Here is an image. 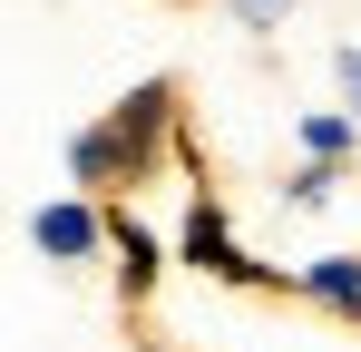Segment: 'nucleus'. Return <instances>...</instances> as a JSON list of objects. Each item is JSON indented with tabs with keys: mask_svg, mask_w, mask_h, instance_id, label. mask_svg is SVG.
Here are the masks:
<instances>
[{
	"mask_svg": "<svg viewBox=\"0 0 361 352\" xmlns=\"http://www.w3.org/2000/svg\"><path fill=\"white\" fill-rule=\"evenodd\" d=\"M185 88L176 78H137L108 117H88L78 137H68V186H88V196H118V186H147L157 157H176L185 137Z\"/></svg>",
	"mask_w": 361,
	"mask_h": 352,
	"instance_id": "1",
	"label": "nucleus"
},
{
	"mask_svg": "<svg viewBox=\"0 0 361 352\" xmlns=\"http://www.w3.org/2000/svg\"><path fill=\"white\" fill-rule=\"evenodd\" d=\"M176 264L185 274H205V284H235V293H293V274H274V264H254L225 225V206H215V186L195 176V206H185V235H176Z\"/></svg>",
	"mask_w": 361,
	"mask_h": 352,
	"instance_id": "2",
	"label": "nucleus"
},
{
	"mask_svg": "<svg viewBox=\"0 0 361 352\" xmlns=\"http://www.w3.org/2000/svg\"><path fill=\"white\" fill-rule=\"evenodd\" d=\"M30 245H39L49 264H98V254H108V196H88V186L49 196V206L30 216Z\"/></svg>",
	"mask_w": 361,
	"mask_h": 352,
	"instance_id": "3",
	"label": "nucleus"
},
{
	"mask_svg": "<svg viewBox=\"0 0 361 352\" xmlns=\"http://www.w3.org/2000/svg\"><path fill=\"white\" fill-rule=\"evenodd\" d=\"M108 254H118V303H127V313H147V293L166 284V245H157L147 216L118 206V196H108Z\"/></svg>",
	"mask_w": 361,
	"mask_h": 352,
	"instance_id": "4",
	"label": "nucleus"
},
{
	"mask_svg": "<svg viewBox=\"0 0 361 352\" xmlns=\"http://www.w3.org/2000/svg\"><path fill=\"white\" fill-rule=\"evenodd\" d=\"M293 293L312 313H332V323H361V254H312V264H293Z\"/></svg>",
	"mask_w": 361,
	"mask_h": 352,
	"instance_id": "5",
	"label": "nucleus"
},
{
	"mask_svg": "<svg viewBox=\"0 0 361 352\" xmlns=\"http://www.w3.org/2000/svg\"><path fill=\"white\" fill-rule=\"evenodd\" d=\"M302 157H332V167H352V147H361V117L352 108H302Z\"/></svg>",
	"mask_w": 361,
	"mask_h": 352,
	"instance_id": "6",
	"label": "nucleus"
},
{
	"mask_svg": "<svg viewBox=\"0 0 361 352\" xmlns=\"http://www.w3.org/2000/svg\"><path fill=\"white\" fill-rule=\"evenodd\" d=\"M332 186H342V167H332V157H302L283 196H293V206H332Z\"/></svg>",
	"mask_w": 361,
	"mask_h": 352,
	"instance_id": "7",
	"label": "nucleus"
},
{
	"mask_svg": "<svg viewBox=\"0 0 361 352\" xmlns=\"http://www.w3.org/2000/svg\"><path fill=\"white\" fill-rule=\"evenodd\" d=\"M225 20L264 40V30H283V20H293V0H225Z\"/></svg>",
	"mask_w": 361,
	"mask_h": 352,
	"instance_id": "8",
	"label": "nucleus"
},
{
	"mask_svg": "<svg viewBox=\"0 0 361 352\" xmlns=\"http://www.w3.org/2000/svg\"><path fill=\"white\" fill-rule=\"evenodd\" d=\"M332 78H342V108L361 117V49H332Z\"/></svg>",
	"mask_w": 361,
	"mask_h": 352,
	"instance_id": "9",
	"label": "nucleus"
},
{
	"mask_svg": "<svg viewBox=\"0 0 361 352\" xmlns=\"http://www.w3.org/2000/svg\"><path fill=\"white\" fill-rule=\"evenodd\" d=\"M166 10H176V0H166Z\"/></svg>",
	"mask_w": 361,
	"mask_h": 352,
	"instance_id": "10",
	"label": "nucleus"
}]
</instances>
